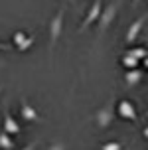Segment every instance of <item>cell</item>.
Here are the masks:
<instances>
[{
    "mask_svg": "<svg viewBox=\"0 0 148 150\" xmlns=\"http://www.w3.org/2000/svg\"><path fill=\"white\" fill-rule=\"evenodd\" d=\"M115 111H117V105H115V101L109 99L107 103H105L95 115V120H97V127L99 128H107L111 127V122L115 120Z\"/></svg>",
    "mask_w": 148,
    "mask_h": 150,
    "instance_id": "6da1fadb",
    "label": "cell"
},
{
    "mask_svg": "<svg viewBox=\"0 0 148 150\" xmlns=\"http://www.w3.org/2000/svg\"><path fill=\"white\" fill-rule=\"evenodd\" d=\"M61 32H63V8L57 10V14L50 20V45L57 44Z\"/></svg>",
    "mask_w": 148,
    "mask_h": 150,
    "instance_id": "7a4b0ae2",
    "label": "cell"
},
{
    "mask_svg": "<svg viewBox=\"0 0 148 150\" xmlns=\"http://www.w3.org/2000/svg\"><path fill=\"white\" fill-rule=\"evenodd\" d=\"M117 115L120 119L125 120H136L138 119V112H136V107H134L132 101H128V99H123V101H118L117 103Z\"/></svg>",
    "mask_w": 148,
    "mask_h": 150,
    "instance_id": "3957f363",
    "label": "cell"
},
{
    "mask_svg": "<svg viewBox=\"0 0 148 150\" xmlns=\"http://www.w3.org/2000/svg\"><path fill=\"white\" fill-rule=\"evenodd\" d=\"M117 10H118V2H111L109 6L103 8L101 18H99V30H101V32H105L113 24V20L117 18Z\"/></svg>",
    "mask_w": 148,
    "mask_h": 150,
    "instance_id": "277c9868",
    "label": "cell"
},
{
    "mask_svg": "<svg viewBox=\"0 0 148 150\" xmlns=\"http://www.w3.org/2000/svg\"><path fill=\"white\" fill-rule=\"evenodd\" d=\"M101 12H103V0H95L91 8L87 10V16H85V20L81 24V30H87L91 24L99 22V18H101Z\"/></svg>",
    "mask_w": 148,
    "mask_h": 150,
    "instance_id": "5b68a950",
    "label": "cell"
},
{
    "mask_svg": "<svg viewBox=\"0 0 148 150\" xmlns=\"http://www.w3.org/2000/svg\"><path fill=\"white\" fill-rule=\"evenodd\" d=\"M144 22H146V16H140L138 20H134V22L128 26V30H126V36H125L126 44H132L134 40L138 38V34H140V30H142V26H144Z\"/></svg>",
    "mask_w": 148,
    "mask_h": 150,
    "instance_id": "8992f818",
    "label": "cell"
},
{
    "mask_svg": "<svg viewBox=\"0 0 148 150\" xmlns=\"http://www.w3.org/2000/svg\"><path fill=\"white\" fill-rule=\"evenodd\" d=\"M20 117H22L26 122H40V115L34 107L30 105L26 99H22V107H20Z\"/></svg>",
    "mask_w": 148,
    "mask_h": 150,
    "instance_id": "52a82bcc",
    "label": "cell"
},
{
    "mask_svg": "<svg viewBox=\"0 0 148 150\" xmlns=\"http://www.w3.org/2000/svg\"><path fill=\"white\" fill-rule=\"evenodd\" d=\"M2 130L4 132H8V134L12 136V134H18L20 132V125H18V120L10 115V112H4V122H2Z\"/></svg>",
    "mask_w": 148,
    "mask_h": 150,
    "instance_id": "ba28073f",
    "label": "cell"
},
{
    "mask_svg": "<svg viewBox=\"0 0 148 150\" xmlns=\"http://www.w3.org/2000/svg\"><path fill=\"white\" fill-rule=\"evenodd\" d=\"M142 77H144V73H142L140 69H126L125 73V83L128 85V87H134V85H138V83L142 81Z\"/></svg>",
    "mask_w": 148,
    "mask_h": 150,
    "instance_id": "9c48e42d",
    "label": "cell"
},
{
    "mask_svg": "<svg viewBox=\"0 0 148 150\" xmlns=\"http://www.w3.org/2000/svg\"><path fill=\"white\" fill-rule=\"evenodd\" d=\"M0 148H4V150H14V140L10 138V134L8 132H0Z\"/></svg>",
    "mask_w": 148,
    "mask_h": 150,
    "instance_id": "30bf717a",
    "label": "cell"
},
{
    "mask_svg": "<svg viewBox=\"0 0 148 150\" xmlns=\"http://www.w3.org/2000/svg\"><path fill=\"white\" fill-rule=\"evenodd\" d=\"M120 63H123L126 69H136V67H138V63H140V59H136V57H132V55L125 53L123 59H120Z\"/></svg>",
    "mask_w": 148,
    "mask_h": 150,
    "instance_id": "8fae6325",
    "label": "cell"
},
{
    "mask_svg": "<svg viewBox=\"0 0 148 150\" xmlns=\"http://www.w3.org/2000/svg\"><path fill=\"white\" fill-rule=\"evenodd\" d=\"M126 53L132 55V57H136V59H146L148 57V50L146 47H130Z\"/></svg>",
    "mask_w": 148,
    "mask_h": 150,
    "instance_id": "7c38bea8",
    "label": "cell"
},
{
    "mask_svg": "<svg viewBox=\"0 0 148 150\" xmlns=\"http://www.w3.org/2000/svg\"><path fill=\"white\" fill-rule=\"evenodd\" d=\"M26 40H28V36H26L24 32H16L14 36H12V44H14L16 47H20V45H22Z\"/></svg>",
    "mask_w": 148,
    "mask_h": 150,
    "instance_id": "4fadbf2b",
    "label": "cell"
},
{
    "mask_svg": "<svg viewBox=\"0 0 148 150\" xmlns=\"http://www.w3.org/2000/svg\"><path fill=\"white\" fill-rule=\"evenodd\" d=\"M101 150H123V144H120V142H115V140H113V142L103 144V146H101Z\"/></svg>",
    "mask_w": 148,
    "mask_h": 150,
    "instance_id": "5bb4252c",
    "label": "cell"
},
{
    "mask_svg": "<svg viewBox=\"0 0 148 150\" xmlns=\"http://www.w3.org/2000/svg\"><path fill=\"white\" fill-rule=\"evenodd\" d=\"M34 40H36L34 36H28V40H26V42H24V44L18 47V52H26V50H30V47L34 45Z\"/></svg>",
    "mask_w": 148,
    "mask_h": 150,
    "instance_id": "9a60e30c",
    "label": "cell"
},
{
    "mask_svg": "<svg viewBox=\"0 0 148 150\" xmlns=\"http://www.w3.org/2000/svg\"><path fill=\"white\" fill-rule=\"evenodd\" d=\"M47 150H65V144H61V142H53Z\"/></svg>",
    "mask_w": 148,
    "mask_h": 150,
    "instance_id": "2e32d148",
    "label": "cell"
},
{
    "mask_svg": "<svg viewBox=\"0 0 148 150\" xmlns=\"http://www.w3.org/2000/svg\"><path fill=\"white\" fill-rule=\"evenodd\" d=\"M36 148V144H28V146H24V148H20V150H34Z\"/></svg>",
    "mask_w": 148,
    "mask_h": 150,
    "instance_id": "e0dca14e",
    "label": "cell"
},
{
    "mask_svg": "<svg viewBox=\"0 0 148 150\" xmlns=\"http://www.w3.org/2000/svg\"><path fill=\"white\" fill-rule=\"evenodd\" d=\"M142 136H144V138H148V127H144V130H142Z\"/></svg>",
    "mask_w": 148,
    "mask_h": 150,
    "instance_id": "ac0fdd59",
    "label": "cell"
},
{
    "mask_svg": "<svg viewBox=\"0 0 148 150\" xmlns=\"http://www.w3.org/2000/svg\"><path fill=\"white\" fill-rule=\"evenodd\" d=\"M0 50H8V45L6 44H0Z\"/></svg>",
    "mask_w": 148,
    "mask_h": 150,
    "instance_id": "d6986e66",
    "label": "cell"
},
{
    "mask_svg": "<svg viewBox=\"0 0 148 150\" xmlns=\"http://www.w3.org/2000/svg\"><path fill=\"white\" fill-rule=\"evenodd\" d=\"M142 61H144V67L148 69V57H146V59H142Z\"/></svg>",
    "mask_w": 148,
    "mask_h": 150,
    "instance_id": "ffe728a7",
    "label": "cell"
},
{
    "mask_svg": "<svg viewBox=\"0 0 148 150\" xmlns=\"http://www.w3.org/2000/svg\"><path fill=\"white\" fill-rule=\"evenodd\" d=\"M132 2H134V4H138V2H140V0H132Z\"/></svg>",
    "mask_w": 148,
    "mask_h": 150,
    "instance_id": "44dd1931",
    "label": "cell"
},
{
    "mask_svg": "<svg viewBox=\"0 0 148 150\" xmlns=\"http://www.w3.org/2000/svg\"><path fill=\"white\" fill-rule=\"evenodd\" d=\"M0 95H2V87H0Z\"/></svg>",
    "mask_w": 148,
    "mask_h": 150,
    "instance_id": "7402d4cb",
    "label": "cell"
},
{
    "mask_svg": "<svg viewBox=\"0 0 148 150\" xmlns=\"http://www.w3.org/2000/svg\"><path fill=\"white\" fill-rule=\"evenodd\" d=\"M69 2H71V4H73V0H69Z\"/></svg>",
    "mask_w": 148,
    "mask_h": 150,
    "instance_id": "603a6c76",
    "label": "cell"
}]
</instances>
